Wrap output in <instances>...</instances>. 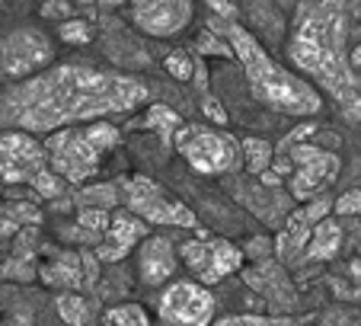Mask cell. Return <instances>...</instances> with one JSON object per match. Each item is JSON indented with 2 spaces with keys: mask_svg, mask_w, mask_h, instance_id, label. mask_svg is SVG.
Returning a JSON list of instances; mask_svg holds the SVG:
<instances>
[{
  "mask_svg": "<svg viewBox=\"0 0 361 326\" xmlns=\"http://www.w3.org/2000/svg\"><path fill=\"white\" fill-rule=\"evenodd\" d=\"M150 99V87L141 77L102 71L93 64H58L39 77H29L0 96V125L16 131H58L99 116L131 112Z\"/></svg>",
  "mask_w": 361,
  "mask_h": 326,
  "instance_id": "cell-1",
  "label": "cell"
},
{
  "mask_svg": "<svg viewBox=\"0 0 361 326\" xmlns=\"http://www.w3.org/2000/svg\"><path fill=\"white\" fill-rule=\"evenodd\" d=\"M348 4L352 0H304L294 23L288 54L304 74H310L352 122H361V83L348 64Z\"/></svg>",
  "mask_w": 361,
  "mask_h": 326,
  "instance_id": "cell-2",
  "label": "cell"
},
{
  "mask_svg": "<svg viewBox=\"0 0 361 326\" xmlns=\"http://www.w3.org/2000/svg\"><path fill=\"white\" fill-rule=\"evenodd\" d=\"M212 32H221V39L231 42V52L237 54L252 93L259 96L269 109L285 112V116H300V119H314L317 112H323V96L304 77L281 68L279 61H272V54L252 39L243 26L212 20Z\"/></svg>",
  "mask_w": 361,
  "mask_h": 326,
  "instance_id": "cell-3",
  "label": "cell"
},
{
  "mask_svg": "<svg viewBox=\"0 0 361 326\" xmlns=\"http://www.w3.org/2000/svg\"><path fill=\"white\" fill-rule=\"evenodd\" d=\"M118 128L106 122H90V125H71V128L51 131L42 150H45L48 170L64 183H87L99 173V157L106 150L118 147Z\"/></svg>",
  "mask_w": 361,
  "mask_h": 326,
  "instance_id": "cell-4",
  "label": "cell"
},
{
  "mask_svg": "<svg viewBox=\"0 0 361 326\" xmlns=\"http://www.w3.org/2000/svg\"><path fill=\"white\" fill-rule=\"evenodd\" d=\"M176 144L179 157L189 163L195 173L204 176H224L243 167V150L233 135L224 131H212L204 125H179L170 138Z\"/></svg>",
  "mask_w": 361,
  "mask_h": 326,
  "instance_id": "cell-5",
  "label": "cell"
},
{
  "mask_svg": "<svg viewBox=\"0 0 361 326\" xmlns=\"http://www.w3.org/2000/svg\"><path fill=\"white\" fill-rule=\"evenodd\" d=\"M122 186H125L122 198L131 215H137V221H144V224H164V227H195V215L183 202H173L154 179L131 176Z\"/></svg>",
  "mask_w": 361,
  "mask_h": 326,
  "instance_id": "cell-6",
  "label": "cell"
},
{
  "mask_svg": "<svg viewBox=\"0 0 361 326\" xmlns=\"http://www.w3.org/2000/svg\"><path fill=\"white\" fill-rule=\"evenodd\" d=\"M179 256H183L185 269L195 275L198 285H218L221 279L233 275V272L243 269V253L233 243L221 237H189L179 243Z\"/></svg>",
  "mask_w": 361,
  "mask_h": 326,
  "instance_id": "cell-7",
  "label": "cell"
},
{
  "mask_svg": "<svg viewBox=\"0 0 361 326\" xmlns=\"http://www.w3.org/2000/svg\"><path fill=\"white\" fill-rule=\"evenodd\" d=\"M279 154H285L291 160V195L298 202L317 198L339 176V157L317 147V144H291V147L279 144Z\"/></svg>",
  "mask_w": 361,
  "mask_h": 326,
  "instance_id": "cell-8",
  "label": "cell"
},
{
  "mask_svg": "<svg viewBox=\"0 0 361 326\" xmlns=\"http://www.w3.org/2000/svg\"><path fill=\"white\" fill-rule=\"evenodd\" d=\"M214 298L198 282H176L157 301V317L164 326H212Z\"/></svg>",
  "mask_w": 361,
  "mask_h": 326,
  "instance_id": "cell-9",
  "label": "cell"
},
{
  "mask_svg": "<svg viewBox=\"0 0 361 326\" xmlns=\"http://www.w3.org/2000/svg\"><path fill=\"white\" fill-rule=\"evenodd\" d=\"M51 58L45 32L39 29H13L0 35V77H26L32 71L45 68Z\"/></svg>",
  "mask_w": 361,
  "mask_h": 326,
  "instance_id": "cell-10",
  "label": "cell"
},
{
  "mask_svg": "<svg viewBox=\"0 0 361 326\" xmlns=\"http://www.w3.org/2000/svg\"><path fill=\"white\" fill-rule=\"evenodd\" d=\"M42 170H48L45 150L26 131H4L0 135V179L10 186L32 183Z\"/></svg>",
  "mask_w": 361,
  "mask_h": 326,
  "instance_id": "cell-11",
  "label": "cell"
},
{
  "mask_svg": "<svg viewBox=\"0 0 361 326\" xmlns=\"http://www.w3.org/2000/svg\"><path fill=\"white\" fill-rule=\"evenodd\" d=\"M131 20L141 32L170 39L192 23V0H131Z\"/></svg>",
  "mask_w": 361,
  "mask_h": 326,
  "instance_id": "cell-12",
  "label": "cell"
},
{
  "mask_svg": "<svg viewBox=\"0 0 361 326\" xmlns=\"http://www.w3.org/2000/svg\"><path fill=\"white\" fill-rule=\"evenodd\" d=\"M329 208H333V202H329L326 195H317V198H310L304 208L294 211V215L285 221V227H281L279 240H275V253H279L285 262L288 259H298L300 250L307 246V240H310V231L320 224L323 215H326Z\"/></svg>",
  "mask_w": 361,
  "mask_h": 326,
  "instance_id": "cell-13",
  "label": "cell"
},
{
  "mask_svg": "<svg viewBox=\"0 0 361 326\" xmlns=\"http://www.w3.org/2000/svg\"><path fill=\"white\" fill-rule=\"evenodd\" d=\"M96 272H99V265L90 253H55L51 262L42 265V282L51 288L74 291V288L96 285Z\"/></svg>",
  "mask_w": 361,
  "mask_h": 326,
  "instance_id": "cell-14",
  "label": "cell"
},
{
  "mask_svg": "<svg viewBox=\"0 0 361 326\" xmlns=\"http://www.w3.org/2000/svg\"><path fill=\"white\" fill-rule=\"evenodd\" d=\"M144 234H147L144 221H137V217L128 215V211H112L109 227L102 231L99 243H96V262L109 265V262L125 259L131 253V246H135L137 240H144Z\"/></svg>",
  "mask_w": 361,
  "mask_h": 326,
  "instance_id": "cell-15",
  "label": "cell"
},
{
  "mask_svg": "<svg viewBox=\"0 0 361 326\" xmlns=\"http://www.w3.org/2000/svg\"><path fill=\"white\" fill-rule=\"evenodd\" d=\"M176 272V253L173 243L166 237H150L141 246V256H137V275H141L144 285L157 288Z\"/></svg>",
  "mask_w": 361,
  "mask_h": 326,
  "instance_id": "cell-16",
  "label": "cell"
},
{
  "mask_svg": "<svg viewBox=\"0 0 361 326\" xmlns=\"http://www.w3.org/2000/svg\"><path fill=\"white\" fill-rule=\"evenodd\" d=\"M246 282H250V285H256L262 294H269V298H272L279 307H294L291 285H288L285 272H281L275 262H259V269H250V272H246Z\"/></svg>",
  "mask_w": 361,
  "mask_h": 326,
  "instance_id": "cell-17",
  "label": "cell"
},
{
  "mask_svg": "<svg viewBox=\"0 0 361 326\" xmlns=\"http://www.w3.org/2000/svg\"><path fill=\"white\" fill-rule=\"evenodd\" d=\"M342 246V231L336 221H326L323 217L320 224L310 231V240H307V259H333Z\"/></svg>",
  "mask_w": 361,
  "mask_h": 326,
  "instance_id": "cell-18",
  "label": "cell"
},
{
  "mask_svg": "<svg viewBox=\"0 0 361 326\" xmlns=\"http://www.w3.org/2000/svg\"><path fill=\"white\" fill-rule=\"evenodd\" d=\"M179 125H183V119H179V112H173L170 106H150L147 112H144V119L131 122V128H150V131H157L164 141H170Z\"/></svg>",
  "mask_w": 361,
  "mask_h": 326,
  "instance_id": "cell-19",
  "label": "cell"
},
{
  "mask_svg": "<svg viewBox=\"0 0 361 326\" xmlns=\"http://www.w3.org/2000/svg\"><path fill=\"white\" fill-rule=\"evenodd\" d=\"M58 313L68 326H90V317H93V304H90L83 294L77 291H68V294H58L55 301Z\"/></svg>",
  "mask_w": 361,
  "mask_h": 326,
  "instance_id": "cell-20",
  "label": "cell"
},
{
  "mask_svg": "<svg viewBox=\"0 0 361 326\" xmlns=\"http://www.w3.org/2000/svg\"><path fill=\"white\" fill-rule=\"evenodd\" d=\"M240 150H243V167L252 176H259V173H266L269 167H272L275 150H272V144L262 141V138H243Z\"/></svg>",
  "mask_w": 361,
  "mask_h": 326,
  "instance_id": "cell-21",
  "label": "cell"
},
{
  "mask_svg": "<svg viewBox=\"0 0 361 326\" xmlns=\"http://www.w3.org/2000/svg\"><path fill=\"white\" fill-rule=\"evenodd\" d=\"M106 326H150V317L141 304H116L106 310Z\"/></svg>",
  "mask_w": 361,
  "mask_h": 326,
  "instance_id": "cell-22",
  "label": "cell"
},
{
  "mask_svg": "<svg viewBox=\"0 0 361 326\" xmlns=\"http://www.w3.org/2000/svg\"><path fill=\"white\" fill-rule=\"evenodd\" d=\"M118 202V192L116 186H93V189H83L77 192V205H83V208H112V205Z\"/></svg>",
  "mask_w": 361,
  "mask_h": 326,
  "instance_id": "cell-23",
  "label": "cell"
},
{
  "mask_svg": "<svg viewBox=\"0 0 361 326\" xmlns=\"http://www.w3.org/2000/svg\"><path fill=\"white\" fill-rule=\"evenodd\" d=\"M164 68L170 71V77L173 80H192L195 77V58H192L189 52H170L166 54V61H164Z\"/></svg>",
  "mask_w": 361,
  "mask_h": 326,
  "instance_id": "cell-24",
  "label": "cell"
},
{
  "mask_svg": "<svg viewBox=\"0 0 361 326\" xmlns=\"http://www.w3.org/2000/svg\"><path fill=\"white\" fill-rule=\"evenodd\" d=\"M77 227H83L87 234L102 237V231L109 227V211H102V208H80V215H77Z\"/></svg>",
  "mask_w": 361,
  "mask_h": 326,
  "instance_id": "cell-25",
  "label": "cell"
},
{
  "mask_svg": "<svg viewBox=\"0 0 361 326\" xmlns=\"http://www.w3.org/2000/svg\"><path fill=\"white\" fill-rule=\"evenodd\" d=\"M29 186H32V189L39 192L42 198H58V195H61V192H64V179H58L51 170H42L39 176H35Z\"/></svg>",
  "mask_w": 361,
  "mask_h": 326,
  "instance_id": "cell-26",
  "label": "cell"
},
{
  "mask_svg": "<svg viewBox=\"0 0 361 326\" xmlns=\"http://www.w3.org/2000/svg\"><path fill=\"white\" fill-rule=\"evenodd\" d=\"M58 35H61L64 42H71V45H87V42L93 39L90 26H87V23H80V20H68V23H61Z\"/></svg>",
  "mask_w": 361,
  "mask_h": 326,
  "instance_id": "cell-27",
  "label": "cell"
},
{
  "mask_svg": "<svg viewBox=\"0 0 361 326\" xmlns=\"http://www.w3.org/2000/svg\"><path fill=\"white\" fill-rule=\"evenodd\" d=\"M198 52L204 54H221V58H233V52L227 45H221V35L212 32V29H204L202 35H198Z\"/></svg>",
  "mask_w": 361,
  "mask_h": 326,
  "instance_id": "cell-28",
  "label": "cell"
},
{
  "mask_svg": "<svg viewBox=\"0 0 361 326\" xmlns=\"http://www.w3.org/2000/svg\"><path fill=\"white\" fill-rule=\"evenodd\" d=\"M71 4L68 0H48V4H42V16L45 20H61V23H68L71 20Z\"/></svg>",
  "mask_w": 361,
  "mask_h": 326,
  "instance_id": "cell-29",
  "label": "cell"
},
{
  "mask_svg": "<svg viewBox=\"0 0 361 326\" xmlns=\"http://www.w3.org/2000/svg\"><path fill=\"white\" fill-rule=\"evenodd\" d=\"M336 215H361V189H352L336 202Z\"/></svg>",
  "mask_w": 361,
  "mask_h": 326,
  "instance_id": "cell-30",
  "label": "cell"
},
{
  "mask_svg": "<svg viewBox=\"0 0 361 326\" xmlns=\"http://www.w3.org/2000/svg\"><path fill=\"white\" fill-rule=\"evenodd\" d=\"M202 109H204V116L212 119V122H218V125H224V122H227V112H224V106H221V102L214 99L212 93H204V99H202Z\"/></svg>",
  "mask_w": 361,
  "mask_h": 326,
  "instance_id": "cell-31",
  "label": "cell"
},
{
  "mask_svg": "<svg viewBox=\"0 0 361 326\" xmlns=\"http://www.w3.org/2000/svg\"><path fill=\"white\" fill-rule=\"evenodd\" d=\"M212 326H269L266 317H224Z\"/></svg>",
  "mask_w": 361,
  "mask_h": 326,
  "instance_id": "cell-32",
  "label": "cell"
},
{
  "mask_svg": "<svg viewBox=\"0 0 361 326\" xmlns=\"http://www.w3.org/2000/svg\"><path fill=\"white\" fill-rule=\"evenodd\" d=\"M208 7H214V20L233 23V7L227 4V0H208Z\"/></svg>",
  "mask_w": 361,
  "mask_h": 326,
  "instance_id": "cell-33",
  "label": "cell"
},
{
  "mask_svg": "<svg viewBox=\"0 0 361 326\" xmlns=\"http://www.w3.org/2000/svg\"><path fill=\"white\" fill-rule=\"evenodd\" d=\"M307 135H314V122H304V125H300V128H294L291 135H288L281 144H285V147H291V144H300V141H304Z\"/></svg>",
  "mask_w": 361,
  "mask_h": 326,
  "instance_id": "cell-34",
  "label": "cell"
},
{
  "mask_svg": "<svg viewBox=\"0 0 361 326\" xmlns=\"http://www.w3.org/2000/svg\"><path fill=\"white\" fill-rule=\"evenodd\" d=\"M266 250H269L266 237H256V243H252V246H250V253H252V256H262V253H266Z\"/></svg>",
  "mask_w": 361,
  "mask_h": 326,
  "instance_id": "cell-35",
  "label": "cell"
},
{
  "mask_svg": "<svg viewBox=\"0 0 361 326\" xmlns=\"http://www.w3.org/2000/svg\"><path fill=\"white\" fill-rule=\"evenodd\" d=\"M348 275H352L355 282H361V259H355V262H348Z\"/></svg>",
  "mask_w": 361,
  "mask_h": 326,
  "instance_id": "cell-36",
  "label": "cell"
},
{
  "mask_svg": "<svg viewBox=\"0 0 361 326\" xmlns=\"http://www.w3.org/2000/svg\"><path fill=\"white\" fill-rule=\"evenodd\" d=\"M80 4H83V7H90V4H96V0H80Z\"/></svg>",
  "mask_w": 361,
  "mask_h": 326,
  "instance_id": "cell-37",
  "label": "cell"
},
{
  "mask_svg": "<svg viewBox=\"0 0 361 326\" xmlns=\"http://www.w3.org/2000/svg\"><path fill=\"white\" fill-rule=\"evenodd\" d=\"M358 58H361V48H358Z\"/></svg>",
  "mask_w": 361,
  "mask_h": 326,
  "instance_id": "cell-38",
  "label": "cell"
},
{
  "mask_svg": "<svg viewBox=\"0 0 361 326\" xmlns=\"http://www.w3.org/2000/svg\"><path fill=\"white\" fill-rule=\"evenodd\" d=\"M42 4H48V0H42Z\"/></svg>",
  "mask_w": 361,
  "mask_h": 326,
  "instance_id": "cell-39",
  "label": "cell"
},
{
  "mask_svg": "<svg viewBox=\"0 0 361 326\" xmlns=\"http://www.w3.org/2000/svg\"><path fill=\"white\" fill-rule=\"evenodd\" d=\"M0 4H4V0H0Z\"/></svg>",
  "mask_w": 361,
  "mask_h": 326,
  "instance_id": "cell-40",
  "label": "cell"
}]
</instances>
